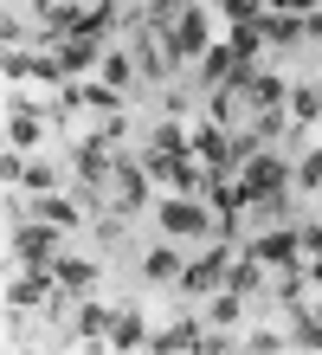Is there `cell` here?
<instances>
[{"label": "cell", "mask_w": 322, "mask_h": 355, "mask_svg": "<svg viewBox=\"0 0 322 355\" xmlns=\"http://www.w3.org/2000/svg\"><path fill=\"white\" fill-rule=\"evenodd\" d=\"M232 46H239V58L258 65V52H265V26H258V19H239V26H232Z\"/></svg>", "instance_id": "cell-23"}, {"label": "cell", "mask_w": 322, "mask_h": 355, "mask_svg": "<svg viewBox=\"0 0 322 355\" xmlns=\"http://www.w3.org/2000/svg\"><path fill=\"white\" fill-rule=\"evenodd\" d=\"M39 7H46V13H52V7H58V0H39Z\"/></svg>", "instance_id": "cell-33"}, {"label": "cell", "mask_w": 322, "mask_h": 355, "mask_svg": "<svg viewBox=\"0 0 322 355\" xmlns=\"http://www.w3.org/2000/svg\"><path fill=\"white\" fill-rule=\"evenodd\" d=\"M58 233H64V226H46V220L13 226V252L26 259L33 271H52V259H58Z\"/></svg>", "instance_id": "cell-6"}, {"label": "cell", "mask_w": 322, "mask_h": 355, "mask_svg": "<svg viewBox=\"0 0 322 355\" xmlns=\"http://www.w3.org/2000/svg\"><path fill=\"white\" fill-rule=\"evenodd\" d=\"M33 220H46V226H64V233H71V226H84V200H58V194H39L33 207H26Z\"/></svg>", "instance_id": "cell-17"}, {"label": "cell", "mask_w": 322, "mask_h": 355, "mask_svg": "<svg viewBox=\"0 0 322 355\" xmlns=\"http://www.w3.org/2000/svg\"><path fill=\"white\" fill-rule=\"evenodd\" d=\"M245 97L258 103V116H290L284 103H290V85L277 71H251V85H245Z\"/></svg>", "instance_id": "cell-10"}, {"label": "cell", "mask_w": 322, "mask_h": 355, "mask_svg": "<svg viewBox=\"0 0 322 355\" xmlns=\"http://www.w3.org/2000/svg\"><path fill=\"white\" fill-rule=\"evenodd\" d=\"M213 52V19H206V0H187V13L175 19V33H168V58L175 65H193V58Z\"/></svg>", "instance_id": "cell-4"}, {"label": "cell", "mask_w": 322, "mask_h": 355, "mask_svg": "<svg viewBox=\"0 0 322 355\" xmlns=\"http://www.w3.org/2000/svg\"><path fill=\"white\" fill-rule=\"evenodd\" d=\"M181 271H187V265H181V252H175L168 239L142 252V278H148V284H181Z\"/></svg>", "instance_id": "cell-16"}, {"label": "cell", "mask_w": 322, "mask_h": 355, "mask_svg": "<svg viewBox=\"0 0 322 355\" xmlns=\"http://www.w3.org/2000/svg\"><path fill=\"white\" fill-rule=\"evenodd\" d=\"M110 187H116V214H136V207H148V168H142L136 155H116Z\"/></svg>", "instance_id": "cell-8"}, {"label": "cell", "mask_w": 322, "mask_h": 355, "mask_svg": "<svg viewBox=\"0 0 322 355\" xmlns=\"http://www.w3.org/2000/svg\"><path fill=\"white\" fill-rule=\"evenodd\" d=\"M220 13L239 26V19H258V13H265V0H220Z\"/></svg>", "instance_id": "cell-27"}, {"label": "cell", "mask_w": 322, "mask_h": 355, "mask_svg": "<svg viewBox=\"0 0 322 355\" xmlns=\"http://www.w3.org/2000/svg\"><path fill=\"white\" fill-rule=\"evenodd\" d=\"M303 252H310V259H322V220H316V226H303Z\"/></svg>", "instance_id": "cell-32"}, {"label": "cell", "mask_w": 322, "mask_h": 355, "mask_svg": "<svg viewBox=\"0 0 322 355\" xmlns=\"http://www.w3.org/2000/svg\"><path fill=\"white\" fill-rule=\"evenodd\" d=\"M148 349H206V329H200V317H175L168 329H155V336H148Z\"/></svg>", "instance_id": "cell-13"}, {"label": "cell", "mask_w": 322, "mask_h": 355, "mask_svg": "<svg viewBox=\"0 0 322 355\" xmlns=\"http://www.w3.org/2000/svg\"><path fill=\"white\" fill-rule=\"evenodd\" d=\"M116 136L110 130H97V136H84L78 149H71V168H78V181H84V207H103V187H110V168H116Z\"/></svg>", "instance_id": "cell-2"}, {"label": "cell", "mask_w": 322, "mask_h": 355, "mask_svg": "<svg viewBox=\"0 0 322 355\" xmlns=\"http://www.w3.org/2000/svg\"><path fill=\"white\" fill-rule=\"evenodd\" d=\"M296 187H322V149L303 155V168H296Z\"/></svg>", "instance_id": "cell-28"}, {"label": "cell", "mask_w": 322, "mask_h": 355, "mask_svg": "<svg viewBox=\"0 0 322 355\" xmlns=\"http://www.w3.org/2000/svg\"><path fill=\"white\" fill-rule=\"evenodd\" d=\"M129 71H136V58H123V52H103V85H129Z\"/></svg>", "instance_id": "cell-26"}, {"label": "cell", "mask_w": 322, "mask_h": 355, "mask_svg": "<svg viewBox=\"0 0 322 355\" xmlns=\"http://www.w3.org/2000/svg\"><path fill=\"white\" fill-rule=\"evenodd\" d=\"M110 323H116V310H110V304H78V343L110 349Z\"/></svg>", "instance_id": "cell-15"}, {"label": "cell", "mask_w": 322, "mask_h": 355, "mask_svg": "<svg viewBox=\"0 0 322 355\" xmlns=\"http://www.w3.org/2000/svg\"><path fill=\"white\" fill-rule=\"evenodd\" d=\"M284 187H290V168H284V155H245V181H239V194L245 207H265V214H284Z\"/></svg>", "instance_id": "cell-3"}, {"label": "cell", "mask_w": 322, "mask_h": 355, "mask_svg": "<svg viewBox=\"0 0 322 355\" xmlns=\"http://www.w3.org/2000/svg\"><path fill=\"white\" fill-rule=\"evenodd\" d=\"M206 207H213V220H220V239L239 226V214H245V194H239V181H206Z\"/></svg>", "instance_id": "cell-12"}, {"label": "cell", "mask_w": 322, "mask_h": 355, "mask_svg": "<svg viewBox=\"0 0 322 355\" xmlns=\"http://www.w3.org/2000/svg\"><path fill=\"white\" fill-rule=\"evenodd\" d=\"M7 142H13V149H33V142H39V116H33V110H13Z\"/></svg>", "instance_id": "cell-24"}, {"label": "cell", "mask_w": 322, "mask_h": 355, "mask_svg": "<svg viewBox=\"0 0 322 355\" xmlns=\"http://www.w3.org/2000/svg\"><path fill=\"white\" fill-rule=\"evenodd\" d=\"M258 284H265V265H258L251 252L226 265V291H239V297H251V291H258Z\"/></svg>", "instance_id": "cell-22"}, {"label": "cell", "mask_w": 322, "mask_h": 355, "mask_svg": "<svg viewBox=\"0 0 322 355\" xmlns=\"http://www.w3.org/2000/svg\"><path fill=\"white\" fill-rule=\"evenodd\" d=\"M265 13H316V0H265Z\"/></svg>", "instance_id": "cell-31"}, {"label": "cell", "mask_w": 322, "mask_h": 355, "mask_svg": "<svg viewBox=\"0 0 322 355\" xmlns=\"http://www.w3.org/2000/svg\"><path fill=\"white\" fill-rule=\"evenodd\" d=\"M19 175H26V162H19V155H13V142H7V155H0V181H7V194H13V181H19Z\"/></svg>", "instance_id": "cell-30"}, {"label": "cell", "mask_w": 322, "mask_h": 355, "mask_svg": "<svg viewBox=\"0 0 322 355\" xmlns=\"http://www.w3.org/2000/svg\"><path fill=\"white\" fill-rule=\"evenodd\" d=\"M226 265H232V252H226V239H220L206 259H193V265L181 271V291H187V297H206V291H220V284H226Z\"/></svg>", "instance_id": "cell-9"}, {"label": "cell", "mask_w": 322, "mask_h": 355, "mask_svg": "<svg viewBox=\"0 0 322 355\" xmlns=\"http://www.w3.org/2000/svg\"><path fill=\"white\" fill-rule=\"evenodd\" d=\"M19 181H26V187H33V194H52V181H58V175L46 168V162H33V168H26V175H19Z\"/></svg>", "instance_id": "cell-29"}, {"label": "cell", "mask_w": 322, "mask_h": 355, "mask_svg": "<svg viewBox=\"0 0 322 355\" xmlns=\"http://www.w3.org/2000/svg\"><path fill=\"white\" fill-rule=\"evenodd\" d=\"M97 271H103L97 259H52V278H58L64 291H71V297H78V291H91V284H97Z\"/></svg>", "instance_id": "cell-19"}, {"label": "cell", "mask_w": 322, "mask_h": 355, "mask_svg": "<svg viewBox=\"0 0 322 355\" xmlns=\"http://www.w3.org/2000/svg\"><path fill=\"white\" fill-rule=\"evenodd\" d=\"M245 349H251V355H277V349H290V336H284V329H251Z\"/></svg>", "instance_id": "cell-25"}, {"label": "cell", "mask_w": 322, "mask_h": 355, "mask_svg": "<svg viewBox=\"0 0 322 355\" xmlns=\"http://www.w3.org/2000/svg\"><path fill=\"white\" fill-rule=\"evenodd\" d=\"M110 349H148V323H142V304H116V323H110Z\"/></svg>", "instance_id": "cell-14"}, {"label": "cell", "mask_w": 322, "mask_h": 355, "mask_svg": "<svg viewBox=\"0 0 322 355\" xmlns=\"http://www.w3.org/2000/svg\"><path fill=\"white\" fill-rule=\"evenodd\" d=\"M200 317H206L213 329H232V323L245 317V297H239V291H226V284H220V297H213V304L200 310Z\"/></svg>", "instance_id": "cell-21"}, {"label": "cell", "mask_w": 322, "mask_h": 355, "mask_svg": "<svg viewBox=\"0 0 322 355\" xmlns=\"http://www.w3.org/2000/svg\"><path fill=\"white\" fill-rule=\"evenodd\" d=\"M258 26H265L271 46H296L303 39V13H258Z\"/></svg>", "instance_id": "cell-20"}, {"label": "cell", "mask_w": 322, "mask_h": 355, "mask_svg": "<svg viewBox=\"0 0 322 355\" xmlns=\"http://www.w3.org/2000/svg\"><path fill=\"white\" fill-rule=\"evenodd\" d=\"M142 168L155 181H175V194H193L200 168H193V130H181V97H168V116L155 123V136H148Z\"/></svg>", "instance_id": "cell-1"}, {"label": "cell", "mask_w": 322, "mask_h": 355, "mask_svg": "<svg viewBox=\"0 0 322 355\" xmlns=\"http://www.w3.org/2000/svg\"><path fill=\"white\" fill-rule=\"evenodd\" d=\"M155 220H161V233H168V239H206V233H220V220H213V207L187 200V194L161 200V207H155Z\"/></svg>", "instance_id": "cell-5"}, {"label": "cell", "mask_w": 322, "mask_h": 355, "mask_svg": "<svg viewBox=\"0 0 322 355\" xmlns=\"http://www.w3.org/2000/svg\"><path fill=\"white\" fill-rule=\"evenodd\" d=\"M58 65H64V78L71 71H91V65H103V46H97V33H71V39H58Z\"/></svg>", "instance_id": "cell-11"}, {"label": "cell", "mask_w": 322, "mask_h": 355, "mask_svg": "<svg viewBox=\"0 0 322 355\" xmlns=\"http://www.w3.org/2000/svg\"><path fill=\"white\" fill-rule=\"evenodd\" d=\"M284 310H290V349H322V310H303V297Z\"/></svg>", "instance_id": "cell-18"}, {"label": "cell", "mask_w": 322, "mask_h": 355, "mask_svg": "<svg viewBox=\"0 0 322 355\" xmlns=\"http://www.w3.org/2000/svg\"><path fill=\"white\" fill-rule=\"evenodd\" d=\"M251 259L265 265V271H296V259H303V233H290V226H277V233H265V239H251Z\"/></svg>", "instance_id": "cell-7"}]
</instances>
